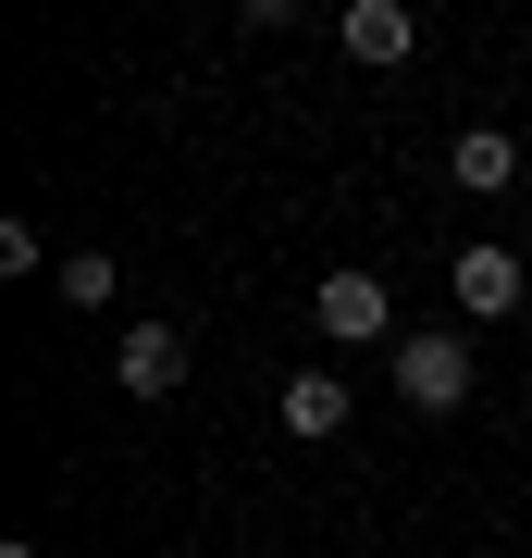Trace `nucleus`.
Masks as SVG:
<instances>
[{"mask_svg":"<svg viewBox=\"0 0 532 558\" xmlns=\"http://www.w3.org/2000/svg\"><path fill=\"white\" fill-rule=\"evenodd\" d=\"M396 398H409L421 422L471 410V336H396Z\"/></svg>","mask_w":532,"mask_h":558,"instance_id":"f257e3e1","label":"nucleus"},{"mask_svg":"<svg viewBox=\"0 0 532 558\" xmlns=\"http://www.w3.org/2000/svg\"><path fill=\"white\" fill-rule=\"evenodd\" d=\"M310 323H322L335 348H372L384 323H396V299H384V274H322V286H310Z\"/></svg>","mask_w":532,"mask_h":558,"instance_id":"f03ea898","label":"nucleus"},{"mask_svg":"<svg viewBox=\"0 0 532 558\" xmlns=\"http://www.w3.org/2000/svg\"><path fill=\"white\" fill-rule=\"evenodd\" d=\"M335 38H347V62H409L421 50V13H409V0H347Z\"/></svg>","mask_w":532,"mask_h":558,"instance_id":"7ed1b4c3","label":"nucleus"},{"mask_svg":"<svg viewBox=\"0 0 532 558\" xmlns=\"http://www.w3.org/2000/svg\"><path fill=\"white\" fill-rule=\"evenodd\" d=\"M446 286H458V311H471V323H508V311H520V248H495V236H483V248H458V274H446Z\"/></svg>","mask_w":532,"mask_h":558,"instance_id":"20e7f679","label":"nucleus"},{"mask_svg":"<svg viewBox=\"0 0 532 558\" xmlns=\"http://www.w3.org/2000/svg\"><path fill=\"white\" fill-rule=\"evenodd\" d=\"M112 373H124V398H174L186 385V336L174 323H137V336L112 348Z\"/></svg>","mask_w":532,"mask_h":558,"instance_id":"39448f33","label":"nucleus"},{"mask_svg":"<svg viewBox=\"0 0 532 558\" xmlns=\"http://www.w3.org/2000/svg\"><path fill=\"white\" fill-rule=\"evenodd\" d=\"M446 174H458V186H471V199H495V186H508V174H520V149H508V137H495V124H471V137H458V149H446Z\"/></svg>","mask_w":532,"mask_h":558,"instance_id":"423d86ee","label":"nucleus"},{"mask_svg":"<svg viewBox=\"0 0 532 558\" xmlns=\"http://www.w3.org/2000/svg\"><path fill=\"white\" fill-rule=\"evenodd\" d=\"M335 422H347V385L335 373H297L285 385V435H335Z\"/></svg>","mask_w":532,"mask_h":558,"instance_id":"0eeeda50","label":"nucleus"},{"mask_svg":"<svg viewBox=\"0 0 532 558\" xmlns=\"http://www.w3.org/2000/svg\"><path fill=\"white\" fill-rule=\"evenodd\" d=\"M112 286H124V274H112V248H75V260H62V299H75V311H99Z\"/></svg>","mask_w":532,"mask_h":558,"instance_id":"6e6552de","label":"nucleus"}]
</instances>
